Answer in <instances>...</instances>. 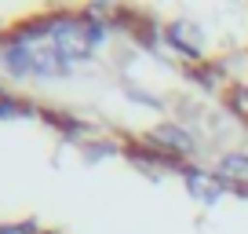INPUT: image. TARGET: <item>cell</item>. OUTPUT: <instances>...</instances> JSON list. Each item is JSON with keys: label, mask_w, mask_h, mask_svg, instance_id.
Segmentation results:
<instances>
[{"label": "cell", "mask_w": 248, "mask_h": 234, "mask_svg": "<svg viewBox=\"0 0 248 234\" xmlns=\"http://www.w3.org/2000/svg\"><path fill=\"white\" fill-rule=\"evenodd\" d=\"M51 48L66 63H84L95 51V26L88 15H51Z\"/></svg>", "instance_id": "6da1fadb"}, {"label": "cell", "mask_w": 248, "mask_h": 234, "mask_svg": "<svg viewBox=\"0 0 248 234\" xmlns=\"http://www.w3.org/2000/svg\"><path fill=\"white\" fill-rule=\"evenodd\" d=\"M150 143H157L161 150H168V154H175V157H194L197 154V139L186 132V128L171 125V121L150 128Z\"/></svg>", "instance_id": "7a4b0ae2"}, {"label": "cell", "mask_w": 248, "mask_h": 234, "mask_svg": "<svg viewBox=\"0 0 248 234\" xmlns=\"http://www.w3.org/2000/svg\"><path fill=\"white\" fill-rule=\"evenodd\" d=\"M216 176H219L223 187L237 190V194H248V154H241V150L223 154L219 165H216Z\"/></svg>", "instance_id": "3957f363"}, {"label": "cell", "mask_w": 248, "mask_h": 234, "mask_svg": "<svg viewBox=\"0 0 248 234\" xmlns=\"http://www.w3.org/2000/svg\"><path fill=\"white\" fill-rule=\"evenodd\" d=\"M168 44L175 48V51H183V55H190V59H201L204 55V37H201V26L197 22H186V18H179V22H171L168 26Z\"/></svg>", "instance_id": "277c9868"}, {"label": "cell", "mask_w": 248, "mask_h": 234, "mask_svg": "<svg viewBox=\"0 0 248 234\" xmlns=\"http://www.w3.org/2000/svg\"><path fill=\"white\" fill-rule=\"evenodd\" d=\"M0 59H4V70L11 77H30L33 73V44H22V40L11 37L0 51Z\"/></svg>", "instance_id": "5b68a950"}, {"label": "cell", "mask_w": 248, "mask_h": 234, "mask_svg": "<svg viewBox=\"0 0 248 234\" xmlns=\"http://www.w3.org/2000/svg\"><path fill=\"white\" fill-rule=\"evenodd\" d=\"M186 187L194 190L204 205L219 201V194L226 190L223 183H219V176H208V172H201V168H186Z\"/></svg>", "instance_id": "8992f818"}, {"label": "cell", "mask_w": 248, "mask_h": 234, "mask_svg": "<svg viewBox=\"0 0 248 234\" xmlns=\"http://www.w3.org/2000/svg\"><path fill=\"white\" fill-rule=\"evenodd\" d=\"M0 102H4V92H0Z\"/></svg>", "instance_id": "52a82bcc"}, {"label": "cell", "mask_w": 248, "mask_h": 234, "mask_svg": "<svg viewBox=\"0 0 248 234\" xmlns=\"http://www.w3.org/2000/svg\"><path fill=\"white\" fill-rule=\"evenodd\" d=\"M245 95H248V84H245Z\"/></svg>", "instance_id": "ba28073f"}]
</instances>
